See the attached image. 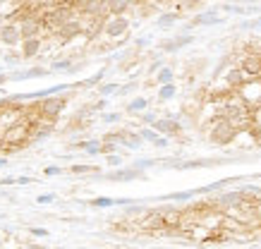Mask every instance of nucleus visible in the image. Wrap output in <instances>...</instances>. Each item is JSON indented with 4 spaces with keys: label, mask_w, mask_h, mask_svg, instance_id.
Returning <instances> with one entry per match:
<instances>
[{
    "label": "nucleus",
    "mask_w": 261,
    "mask_h": 249,
    "mask_svg": "<svg viewBox=\"0 0 261 249\" xmlns=\"http://www.w3.org/2000/svg\"><path fill=\"white\" fill-rule=\"evenodd\" d=\"M235 134H237V129L220 115L218 120H213V127H211V134L208 137H211L213 144H230L235 139Z\"/></svg>",
    "instance_id": "nucleus-1"
},
{
    "label": "nucleus",
    "mask_w": 261,
    "mask_h": 249,
    "mask_svg": "<svg viewBox=\"0 0 261 249\" xmlns=\"http://www.w3.org/2000/svg\"><path fill=\"white\" fill-rule=\"evenodd\" d=\"M63 108H65V98H43V103H39V115L53 120Z\"/></svg>",
    "instance_id": "nucleus-2"
},
{
    "label": "nucleus",
    "mask_w": 261,
    "mask_h": 249,
    "mask_svg": "<svg viewBox=\"0 0 261 249\" xmlns=\"http://www.w3.org/2000/svg\"><path fill=\"white\" fill-rule=\"evenodd\" d=\"M242 72L247 74L249 79H261V53H252L242 60Z\"/></svg>",
    "instance_id": "nucleus-3"
},
{
    "label": "nucleus",
    "mask_w": 261,
    "mask_h": 249,
    "mask_svg": "<svg viewBox=\"0 0 261 249\" xmlns=\"http://www.w3.org/2000/svg\"><path fill=\"white\" fill-rule=\"evenodd\" d=\"M213 206H220V208L245 206V194H242V189L240 192H225V194H220L218 199H213Z\"/></svg>",
    "instance_id": "nucleus-4"
},
{
    "label": "nucleus",
    "mask_w": 261,
    "mask_h": 249,
    "mask_svg": "<svg viewBox=\"0 0 261 249\" xmlns=\"http://www.w3.org/2000/svg\"><path fill=\"white\" fill-rule=\"evenodd\" d=\"M103 29H106V34H108V36L118 39V36H125V31L130 29V24H127V19H125V17H113V19H108V22L103 24Z\"/></svg>",
    "instance_id": "nucleus-5"
},
{
    "label": "nucleus",
    "mask_w": 261,
    "mask_h": 249,
    "mask_svg": "<svg viewBox=\"0 0 261 249\" xmlns=\"http://www.w3.org/2000/svg\"><path fill=\"white\" fill-rule=\"evenodd\" d=\"M153 127H156V132H163V134H180L178 120H156Z\"/></svg>",
    "instance_id": "nucleus-6"
},
{
    "label": "nucleus",
    "mask_w": 261,
    "mask_h": 249,
    "mask_svg": "<svg viewBox=\"0 0 261 249\" xmlns=\"http://www.w3.org/2000/svg\"><path fill=\"white\" fill-rule=\"evenodd\" d=\"M19 27H12V24H7V27H2V31H0V39H2V43H7V46H14V43L19 41Z\"/></svg>",
    "instance_id": "nucleus-7"
},
{
    "label": "nucleus",
    "mask_w": 261,
    "mask_h": 249,
    "mask_svg": "<svg viewBox=\"0 0 261 249\" xmlns=\"http://www.w3.org/2000/svg\"><path fill=\"white\" fill-rule=\"evenodd\" d=\"M247 79L249 77L242 72V67H233L230 72H228V84H230V86H245Z\"/></svg>",
    "instance_id": "nucleus-8"
},
{
    "label": "nucleus",
    "mask_w": 261,
    "mask_h": 249,
    "mask_svg": "<svg viewBox=\"0 0 261 249\" xmlns=\"http://www.w3.org/2000/svg\"><path fill=\"white\" fill-rule=\"evenodd\" d=\"M187 43H192V36H178V39L163 41V43H161V48H163V51H178V48L187 46Z\"/></svg>",
    "instance_id": "nucleus-9"
},
{
    "label": "nucleus",
    "mask_w": 261,
    "mask_h": 249,
    "mask_svg": "<svg viewBox=\"0 0 261 249\" xmlns=\"http://www.w3.org/2000/svg\"><path fill=\"white\" fill-rule=\"evenodd\" d=\"M82 31V24L79 22H69V24H65V27L60 29V41H67V39H72L74 34H79Z\"/></svg>",
    "instance_id": "nucleus-10"
},
{
    "label": "nucleus",
    "mask_w": 261,
    "mask_h": 249,
    "mask_svg": "<svg viewBox=\"0 0 261 249\" xmlns=\"http://www.w3.org/2000/svg\"><path fill=\"white\" fill-rule=\"evenodd\" d=\"M141 173L139 170H115V173H110V175H106L108 180H134V178H139Z\"/></svg>",
    "instance_id": "nucleus-11"
},
{
    "label": "nucleus",
    "mask_w": 261,
    "mask_h": 249,
    "mask_svg": "<svg viewBox=\"0 0 261 249\" xmlns=\"http://www.w3.org/2000/svg\"><path fill=\"white\" fill-rule=\"evenodd\" d=\"M139 137H141V139H149V141H153V144H156V146H161V149H163V146H168V139H165V137H158L153 129H141V132H139Z\"/></svg>",
    "instance_id": "nucleus-12"
},
{
    "label": "nucleus",
    "mask_w": 261,
    "mask_h": 249,
    "mask_svg": "<svg viewBox=\"0 0 261 249\" xmlns=\"http://www.w3.org/2000/svg\"><path fill=\"white\" fill-rule=\"evenodd\" d=\"M24 137H27V127L22 123H17L12 129L5 134V141H17V139H24Z\"/></svg>",
    "instance_id": "nucleus-13"
},
{
    "label": "nucleus",
    "mask_w": 261,
    "mask_h": 249,
    "mask_svg": "<svg viewBox=\"0 0 261 249\" xmlns=\"http://www.w3.org/2000/svg\"><path fill=\"white\" fill-rule=\"evenodd\" d=\"M39 48H41V41L39 39H31V41H24V51H22V56L24 58H31L39 53Z\"/></svg>",
    "instance_id": "nucleus-14"
},
{
    "label": "nucleus",
    "mask_w": 261,
    "mask_h": 249,
    "mask_svg": "<svg viewBox=\"0 0 261 249\" xmlns=\"http://www.w3.org/2000/svg\"><path fill=\"white\" fill-rule=\"evenodd\" d=\"M130 5H132V2H125V0L123 2H108V12L113 14V17H123V12Z\"/></svg>",
    "instance_id": "nucleus-15"
},
{
    "label": "nucleus",
    "mask_w": 261,
    "mask_h": 249,
    "mask_svg": "<svg viewBox=\"0 0 261 249\" xmlns=\"http://www.w3.org/2000/svg\"><path fill=\"white\" fill-rule=\"evenodd\" d=\"M216 22H218V14L216 12H204L194 19V24H216Z\"/></svg>",
    "instance_id": "nucleus-16"
},
{
    "label": "nucleus",
    "mask_w": 261,
    "mask_h": 249,
    "mask_svg": "<svg viewBox=\"0 0 261 249\" xmlns=\"http://www.w3.org/2000/svg\"><path fill=\"white\" fill-rule=\"evenodd\" d=\"M144 108H146V98H134V101L127 106V111L130 113H141Z\"/></svg>",
    "instance_id": "nucleus-17"
},
{
    "label": "nucleus",
    "mask_w": 261,
    "mask_h": 249,
    "mask_svg": "<svg viewBox=\"0 0 261 249\" xmlns=\"http://www.w3.org/2000/svg\"><path fill=\"white\" fill-rule=\"evenodd\" d=\"M173 96H175V84H165L163 89L158 91V98H161V101H168V98H173Z\"/></svg>",
    "instance_id": "nucleus-18"
},
{
    "label": "nucleus",
    "mask_w": 261,
    "mask_h": 249,
    "mask_svg": "<svg viewBox=\"0 0 261 249\" xmlns=\"http://www.w3.org/2000/svg\"><path fill=\"white\" fill-rule=\"evenodd\" d=\"M175 19H178V14L175 12L161 14V17H158V27H170V24H175Z\"/></svg>",
    "instance_id": "nucleus-19"
},
{
    "label": "nucleus",
    "mask_w": 261,
    "mask_h": 249,
    "mask_svg": "<svg viewBox=\"0 0 261 249\" xmlns=\"http://www.w3.org/2000/svg\"><path fill=\"white\" fill-rule=\"evenodd\" d=\"M156 79L163 84V86H165V84H170V79H173V69H170V67H163L161 72H158V77H156Z\"/></svg>",
    "instance_id": "nucleus-20"
},
{
    "label": "nucleus",
    "mask_w": 261,
    "mask_h": 249,
    "mask_svg": "<svg viewBox=\"0 0 261 249\" xmlns=\"http://www.w3.org/2000/svg\"><path fill=\"white\" fill-rule=\"evenodd\" d=\"M194 189L192 192H175V194H168V199H175V201H187V199H192L194 196Z\"/></svg>",
    "instance_id": "nucleus-21"
},
{
    "label": "nucleus",
    "mask_w": 261,
    "mask_h": 249,
    "mask_svg": "<svg viewBox=\"0 0 261 249\" xmlns=\"http://www.w3.org/2000/svg\"><path fill=\"white\" fill-rule=\"evenodd\" d=\"M91 204H94V206H101V208H108V206H113V204H115V199H108V196H98V199H94Z\"/></svg>",
    "instance_id": "nucleus-22"
},
{
    "label": "nucleus",
    "mask_w": 261,
    "mask_h": 249,
    "mask_svg": "<svg viewBox=\"0 0 261 249\" xmlns=\"http://www.w3.org/2000/svg\"><path fill=\"white\" fill-rule=\"evenodd\" d=\"M223 10H228V12H233V14H247V7H242V5H230V2H225Z\"/></svg>",
    "instance_id": "nucleus-23"
},
{
    "label": "nucleus",
    "mask_w": 261,
    "mask_h": 249,
    "mask_svg": "<svg viewBox=\"0 0 261 249\" xmlns=\"http://www.w3.org/2000/svg\"><path fill=\"white\" fill-rule=\"evenodd\" d=\"M113 91H118V84H106V86H101V94H103V96H108Z\"/></svg>",
    "instance_id": "nucleus-24"
},
{
    "label": "nucleus",
    "mask_w": 261,
    "mask_h": 249,
    "mask_svg": "<svg viewBox=\"0 0 261 249\" xmlns=\"http://www.w3.org/2000/svg\"><path fill=\"white\" fill-rule=\"evenodd\" d=\"M242 29H261V19H254V22H245Z\"/></svg>",
    "instance_id": "nucleus-25"
},
{
    "label": "nucleus",
    "mask_w": 261,
    "mask_h": 249,
    "mask_svg": "<svg viewBox=\"0 0 261 249\" xmlns=\"http://www.w3.org/2000/svg\"><path fill=\"white\" fill-rule=\"evenodd\" d=\"M69 65H72L69 60H60V62H55L53 67H55V69H72V67H69Z\"/></svg>",
    "instance_id": "nucleus-26"
},
{
    "label": "nucleus",
    "mask_w": 261,
    "mask_h": 249,
    "mask_svg": "<svg viewBox=\"0 0 261 249\" xmlns=\"http://www.w3.org/2000/svg\"><path fill=\"white\" fill-rule=\"evenodd\" d=\"M120 120V115L118 113H110V115H103V123H118Z\"/></svg>",
    "instance_id": "nucleus-27"
},
{
    "label": "nucleus",
    "mask_w": 261,
    "mask_h": 249,
    "mask_svg": "<svg viewBox=\"0 0 261 249\" xmlns=\"http://www.w3.org/2000/svg\"><path fill=\"white\" fill-rule=\"evenodd\" d=\"M108 163H110V166H120V163H123V158H120V156H115V153H110Z\"/></svg>",
    "instance_id": "nucleus-28"
},
{
    "label": "nucleus",
    "mask_w": 261,
    "mask_h": 249,
    "mask_svg": "<svg viewBox=\"0 0 261 249\" xmlns=\"http://www.w3.org/2000/svg\"><path fill=\"white\" fill-rule=\"evenodd\" d=\"M72 170H74V173H89V170H94V168H89V166H74Z\"/></svg>",
    "instance_id": "nucleus-29"
},
{
    "label": "nucleus",
    "mask_w": 261,
    "mask_h": 249,
    "mask_svg": "<svg viewBox=\"0 0 261 249\" xmlns=\"http://www.w3.org/2000/svg\"><path fill=\"white\" fill-rule=\"evenodd\" d=\"M39 201H41V204H48V201H53V194H43V196H39Z\"/></svg>",
    "instance_id": "nucleus-30"
},
{
    "label": "nucleus",
    "mask_w": 261,
    "mask_h": 249,
    "mask_svg": "<svg viewBox=\"0 0 261 249\" xmlns=\"http://www.w3.org/2000/svg\"><path fill=\"white\" fill-rule=\"evenodd\" d=\"M141 120H144V123H156V115H153V113H146Z\"/></svg>",
    "instance_id": "nucleus-31"
},
{
    "label": "nucleus",
    "mask_w": 261,
    "mask_h": 249,
    "mask_svg": "<svg viewBox=\"0 0 261 249\" xmlns=\"http://www.w3.org/2000/svg\"><path fill=\"white\" fill-rule=\"evenodd\" d=\"M31 233H34V235H41V237L48 235V233H46V230H41V228H31Z\"/></svg>",
    "instance_id": "nucleus-32"
},
{
    "label": "nucleus",
    "mask_w": 261,
    "mask_h": 249,
    "mask_svg": "<svg viewBox=\"0 0 261 249\" xmlns=\"http://www.w3.org/2000/svg\"><path fill=\"white\" fill-rule=\"evenodd\" d=\"M2 166H7V161H5V158H0V168Z\"/></svg>",
    "instance_id": "nucleus-33"
},
{
    "label": "nucleus",
    "mask_w": 261,
    "mask_h": 249,
    "mask_svg": "<svg viewBox=\"0 0 261 249\" xmlns=\"http://www.w3.org/2000/svg\"><path fill=\"white\" fill-rule=\"evenodd\" d=\"M0 31H2V17H0Z\"/></svg>",
    "instance_id": "nucleus-34"
},
{
    "label": "nucleus",
    "mask_w": 261,
    "mask_h": 249,
    "mask_svg": "<svg viewBox=\"0 0 261 249\" xmlns=\"http://www.w3.org/2000/svg\"><path fill=\"white\" fill-rule=\"evenodd\" d=\"M2 79H5V77H2V74H0V82H2Z\"/></svg>",
    "instance_id": "nucleus-35"
}]
</instances>
